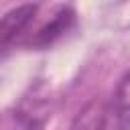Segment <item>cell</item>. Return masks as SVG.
I'll return each mask as SVG.
<instances>
[{"label": "cell", "mask_w": 130, "mask_h": 130, "mask_svg": "<svg viewBox=\"0 0 130 130\" xmlns=\"http://www.w3.org/2000/svg\"><path fill=\"white\" fill-rule=\"evenodd\" d=\"M37 16V4H22L0 18V55L10 51L26 32Z\"/></svg>", "instance_id": "1"}, {"label": "cell", "mask_w": 130, "mask_h": 130, "mask_svg": "<svg viewBox=\"0 0 130 130\" xmlns=\"http://www.w3.org/2000/svg\"><path fill=\"white\" fill-rule=\"evenodd\" d=\"M73 22H75V12H73L71 8H67V6H63V8H59V10L53 14V18H51L47 24H43V26L37 30V35L28 41V45H30V47H39V49L49 47V45H53L55 41H59V39L73 26Z\"/></svg>", "instance_id": "3"}, {"label": "cell", "mask_w": 130, "mask_h": 130, "mask_svg": "<svg viewBox=\"0 0 130 130\" xmlns=\"http://www.w3.org/2000/svg\"><path fill=\"white\" fill-rule=\"evenodd\" d=\"M104 130H130V67L118 79V85L108 102Z\"/></svg>", "instance_id": "2"}, {"label": "cell", "mask_w": 130, "mask_h": 130, "mask_svg": "<svg viewBox=\"0 0 130 130\" xmlns=\"http://www.w3.org/2000/svg\"><path fill=\"white\" fill-rule=\"evenodd\" d=\"M106 112H108V102H104L102 98H93L77 112L69 130H104Z\"/></svg>", "instance_id": "4"}, {"label": "cell", "mask_w": 130, "mask_h": 130, "mask_svg": "<svg viewBox=\"0 0 130 130\" xmlns=\"http://www.w3.org/2000/svg\"><path fill=\"white\" fill-rule=\"evenodd\" d=\"M47 118H49V112L41 104H32V106H26L24 104L16 112L18 130H43Z\"/></svg>", "instance_id": "5"}]
</instances>
